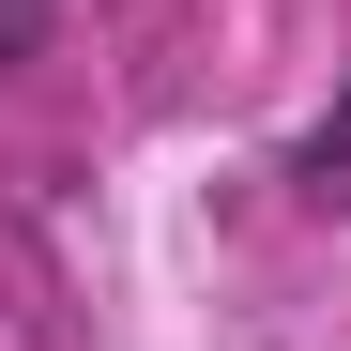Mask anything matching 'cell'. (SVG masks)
<instances>
[{"mask_svg":"<svg viewBox=\"0 0 351 351\" xmlns=\"http://www.w3.org/2000/svg\"><path fill=\"white\" fill-rule=\"evenodd\" d=\"M290 184H306V199H351V92L321 107L306 138H290Z\"/></svg>","mask_w":351,"mask_h":351,"instance_id":"1","label":"cell"},{"mask_svg":"<svg viewBox=\"0 0 351 351\" xmlns=\"http://www.w3.org/2000/svg\"><path fill=\"white\" fill-rule=\"evenodd\" d=\"M46 31H62V0H0V77H16V62H46Z\"/></svg>","mask_w":351,"mask_h":351,"instance_id":"2","label":"cell"}]
</instances>
